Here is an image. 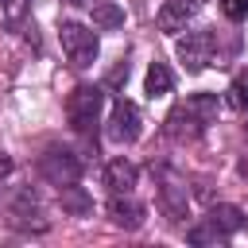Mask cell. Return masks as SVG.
Here are the masks:
<instances>
[{"mask_svg":"<svg viewBox=\"0 0 248 248\" xmlns=\"http://www.w3.org/2000/svg\"><path fill=\"white\" fill-rule=\"evenodd\" d=\"M101 105H105V89L101 85H78V89H70V97H66V120H70V128L81 132V136H89L93 124H97V116H101Z\"/></svg>","mask_w":248,"mask_h":248,"instance_id":"2","label":"cell"},{"mask_svg":"<svg viewBox=\"0 0 248 248\" xmlns=\"http://www.w3.org/2000/svg\"><path fill=\"white\" fill-rule=\"evenodd\" d=\"M174 54H178V62H182L190 74H202V70L209 66V58H213V31H186V35L178 39Z\"/></svg>","mask_w":248,"mask_h":248,"instance_id":"6","label":"cell"},{"mask_svg":"<svg viewBox=\"0 0 248 248\" xmlns=\"http://www.w3.org/2000/svg\"><path fill=\"white\" fill-rule=\"evenodd\" d=\"M66 4H89V0H66Z\"/></svg>","mask_w":248,"mask_h":248,"instance_id":"21","label":"cell"},{"mask_svg":"<svg viewBox=\"0 0 248 248\" xmlns=\"http://www.w3.org/2000/svg\"><path fill=\"white\" fill-rule=\"evenodd\" d=\"M244 136H248V124H244Z\"/></svg>","mask_w":248,"mask_h":248,"instance_id":"22","label":"cell"},{"mask_svg":"<svg viewBox=\"0 0 248 248\" xmlns=\"http://www.w3.org/2000/svg\"><path fill=\"white\" fill-rule=\"evenodd\" d=\"M58 205H62V213H74V217H85V213L93 209V202H89V194H85L81 186H74V182H66V186H58Z\"/></svg>","mask_w":248,"mask_h":248,"instance_id":"13","label":"cell"},{"mask_svg":"<svg viewBox=\"0 0 248 248\" xmlns=\"http://www.w3.org/2000/svg\"><path fill=\"white\" fill-rule=\"evenodd\" d=\"M170 85H174V74H170L163 62H151V66H147V78H143V89H147V97L155 101V97L170 93Z\"/></svg>","mask_w":248,"mask_h":248,"instance_id":"14","label":"cell"},{"mask_svg":"<svg viewBox=\"0 0 248 248\" xmlns=\"http://www.w3.org/2000/svg\"><path fill=\"white\" fill-rule=\"evenodd\" d=\"M190 16H194V0H167L159 8V27L167 35H178V31H186V19Z\"/></svg>","mask_w":248,"mask_h":248,"instance_id":"10","label":"cell"},{"mask_svg":"<svg viewBox=\"0 0 248 248\" xmlns=\"http://www.w3.org/2000/svg\"><path fill=\"white\" fill-rule=\"evenodd\" d=\"M108 140L112 143H136L140 140V132H143V116H140V108L132 105V101H112V112H108Z\"/></svg>","mask_w":248,"mask_h":248,"instance_id":"5","label":"cell"},{"mask_svg":"<svg viewBox=\"0 0 248 248\" xmlns=\"http://www.w3.org/2000/svg\"><path fill=\"white\" fill-rule=\"evenodd\" d=\"M225 105L236 108V112H248V70H240V74L229 81V89H225Z\"/></svg>","mask_w":248,"mask_h":248,"instance_id":"16","label":"cell"},{"mask_svg":"<svg viewBox=\"0 0 248 248\" xmlns=\"http://www.w3.org/2000/svg\"><path fill=\"white\" fill-rule=\"evenodd\" d=\"M205 132V124L186 108V105H174L170 108V116H167V136L170 140H198Z\"/></svg>","mask_w":248,"mask_h":248,"instance_id":"8","label":"cell"},{"mask_svg":"<svg viewBox=\"0 0 248 248\" xmlns=\"http://www.w3.org/2000/svg\"><path fill=\"white\" fill-rule=\"evenodd\" d=\"M58 39H62V50H66L70 66H78V70L93 66V62H97V54H101V43H97V31H93V27L62 23V27H58Z\"/></svg>","mask_w":248,"mask_h":248,"instance_id":"3","label":"cell"},{"mask_svg":"<svg viewBox=\"0 0 248 248\" xmlns=\"http://www.w3.org/2000/svg\"><path fill=\"white\" fill-rule=\"evenodd\" d=\"M89 16H93L97 31H116L124 23V12H120L116 0H89Z\"/></svg>","mask_w":248,"mask_h":248,"instance_id":"12","label":"cell"},{"mask_svg":"<svg viewBox=\"0 0 248 248\" xmlns=\"http://www.w3.org/2000/svg\"><path fill=\"white\" fill-rule=\"evenodd\" d=\"M182 105H186L202 124H213V120H217V108H221V105H217V93H194V97H186Z\"/></svg>","mask_w":248,"mask_h":248,"instance_id":"15","label":"cell"},{"mask_svg":"<svg viewBox=\"0 0 248 248\" xmlns=\"http://www.w3.org/2000/svg\"><path fill=\"white\" fill-rule=\"evenodd\" d=\"M159 202H163V213L170 221H182L186 217V186L170 174H163V186H159Z\"/></svg>","mask_w":248,"mask_h":248,"instance_id":"9","label":"cell"},{"mask_svg":"<svg viewBox=\"0 0 248 248\" xmlns=\"http://www.w3.org/2000/svg\"><path fill=\"white\" fill-rule=\"evenodd\" d=\"M120 81H128V62H120V66H116V70L108 74V81H105V85H112V89H116Z\"/></svg>","mask_w":248,"mask_h":248,"instance_id":"19","label":"cell"},{"mask_svg":"<svg viewBox=\"0 0 248 248\" xmlns=\"http://www.w3.org/2000/svg\"><path fill=\"white\" fill-rule=\"evenodd\" d=\"M39 174L54 186H66V182H78L81 178V159L66 147H46L39 155Z\"/></svg>","mask_w":248,"mask_h":248,"instance_id":"4","label":"cell"},{"mask_svg":"<svg viewBox=\"0 0 248 248\" xmlns=\"http://www.w3.org/2000/svg\"><path fill=\"white\" fill-rule=\"evenodd\" d=\"M221 12H225L232 23H240V19L248 16V0H221Z\"/></svg>","mask_w":248,"mask_h":248,"instance_id":"18","label":"cell"},{"mask_svg":"<svg viewBox=\"0 0 248 248\" xmlns=\"http://www.w3.org/2000/svg\"><path fill=\"white\" fill-rule=\"evenodd\" d=\"M108 217H112V225H120V229H140L143 217H147V209H143V202H136L132 190H128V194H112Z\"/></svg>","mask_w":248,"mask_h":248,"instance_id":"7","label":"cell"},{"mask_svg":"<svg viewBox=\"0 0 248 248\" xmlns=\"http://www.w3.org/2000/svg\"><path fill=\"white\" fill-rule=\"evenodd\" d=\"M240 225H244V213H240L236 205H213V209L205 213V221H202V225H190L186 240H190V244L229 240L232 232H240Z\"/></svg>","mask_w":248,"mask_h":248,"instance_id":"1","label":"cell"},{"mask_svg":"<svg viewBox=\"0 0 248 248\" xmlns=\"http://www.w3.org/2000/svg\"><path fill=\"white\" fill-rule=\"evenodd\" d=\"M105 186H108L112 194H128V190L136 186V167H132L128 159H112V163L105 167Z\"/></svg>","mask_w":248,"mask_h":248,"instance_id":"11","label":"cell"},{"mask_svg":"<svg viewBox=\"0 0 248 248\" xmlns=\"http://www.w3.org/2000/svg\"><path fill=\"white\" fill-rule=\"evenodd\" d=\"M8 174H12V155L0 151V178H8Z\"/></svg>","mask_w":248,"mask_h":248,"instance_id":"20","label":"cell"},{"mask_svg":"<svg viewBox=\"0 0 248 248\" xmlns=\"http://www.w3.org/2000/svg\"><path fill=\"white\" fill-rule=\"evenodd\" d=\"M0 8H4V16H8L12 23H19V19L27 16V8H31V0H0Z\"/></svg>","mask_w":248,"mask_h":248,"instance_id":"17","label":"cell"}]
</instances>
